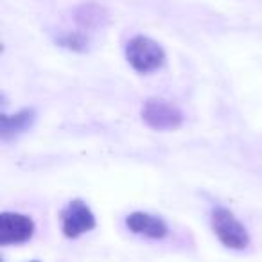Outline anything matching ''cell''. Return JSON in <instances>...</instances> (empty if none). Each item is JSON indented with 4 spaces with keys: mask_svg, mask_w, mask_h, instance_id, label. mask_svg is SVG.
<instances>
[{
    "mask_svg": "<svg viewBox=\"0 0 262 262\" xmlns=\"http://www.w3.org/2000/svg\"><path fill=\"white\" fill-rule=\"evenodd\" d=\"M33 262H36V260H33Z\"/></svg>",
    "mask_w": 262,
    "mask_h": 262,
    "instance_id": "cell-10",
    "label": "cell"
},
{
    "mask_svg": "<svg viewBox=\"0 0 262 262\" xmlns=\"http://www.w3.org/2000/svg\"><path fill=\"white\" fill-rule=\"evenodd\" d=\"M126 226L135 235H142L147 239H164L169 233V228L164 219L158 215H151L146 212H133L126 217Z\"/></svg>",
    "mask_w": 262,
    "mask_h": 262,
    "instance_id": "cell-6",
    "label": "cell"
},
{
    "mask_svg": "<svg viewBox=\"0 0 262 262\" xmlns=\"http://www.w3.org/2000/svg\"><path fill=\"white\" fill-rule=\"evenodd\" d=\"M74 20L81 29H97L108 22V13L102 6L86 2L74 9Z\"/></svg>",
    "mask_w": 262,
    "mask_h": 262,
    "instance_id": "cell-8",
    "label": "cell"
},
{
    "mask_svg": "<svg viewBox=\"0 0 262 262\" xmlns=\"http://www.w3.org/2000/svg\"><path fill=\"white\" fill-rule=\"evenodd\" d=\"M61 232L69 239L83 235L95 228V215L84 201L74 200L61 210Z\"/></svg>",
    "mask_w": 262,
    "mask_h": 262,
    "instance_id": "cell-4",
    "label": "cell"
},
{
    "mask_svg": "<svg viewBox=\"0 0 262 262\" xmlns=\"http://www.w3.org/2000/svg\"><path fill=\"white\" fill-rule=\"evenodd\" d=\"M34 235V223L29 215L18 212H2L0 214V244H24Z\"/></svg>",
    "mask_w": 262,
    "mask_h": 262,
    "instance_id": "cell-5",
    "label": "cell"
},
{
    "mask_svg": "<svg viewBox=\"0 0 262 262\" xmlns=\"http://www.w3.org/2000/svg\"><path fill=\"white\" fill-rule=\"evenodd\" d=\"M210 225L217 239L230 250H244L250 244L248 230L228 208L215 207L210 214Z\"/></svg>",
    "mask_w": 262,
    "mask_h": 262,
    "instance_id": "cell-2",
    "label": "cell"
},
{
    "mask_svg": "<svg viewBox=\"0 0 262 262\" xmlns=\"http://www.w3.org/2000/svg\"><path fill=\"white\" fill-rule=\"evenodd\" d=\"M126 59L139 74H151L165 63V51L147 36H135L126 43Z\"/></svg>",
    "mask_w": 262,
    "mask_h": 262,
    "instance_id": "cell-1",
    "label": "cell"
},
{
    "mask_svg": "<svg viewBox=\"0 0 262 262\" xmlns=\"http://www.w3.org/2000/svg\"><path fill=\"white\" fill-rule=\"evenodd\" d=\"M36 122V112L33 108L20 110L15 115H0V137L2 140H11L16 137L24 135L26 131H29L33 127V124Z\"/></svg>",
    "mask_w": 262,
    "mask_h": 262,
    "instance_id": "cell-7",
    "label": "cell"
},
{
    "mask_svg": "<svg viewBox=\"0 0 262 262\" xmlns=\"http://www.w3.org/2000/svg\"><path fill=\"white\" fill-rule=\"evenodd\" d=\"M56 43H58L59 47H65L74 52H86L88 45H90V40H88L86 34L81 33V31H72V33H65L56 38Z\"/></svg>",
    "mask_w": 262,
    "mask_h": 262,
    "instance_id": "cell-9",
    "label": "cell"
},
{
    "mask_svg": "<svg viewBox=\"0 0 262 262\" xmlns=\"http://www.w3.org/2000/svg\"><path fill=\"white\" fill-rule=\"evenodd\" d=\"M140 115L144 124L155 131H174L183 124V113L165 99H147Z\"/></svg>",
    "mask_w": 262,
    "mask_h": 262,
    "instance_id": "cell-3",
    "label": "cell"
}]
</instances>
